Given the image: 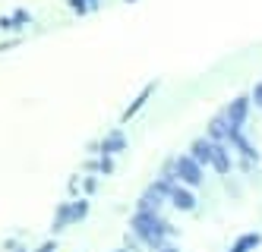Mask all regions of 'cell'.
<instances>
[{"mask_svg":"<svg viewBox=\"0 0 262 252\" xmlns=\"http://www.w3.org/2000/svg\"><path fill=\"white\" fill-rule=\"evenodd\" d=\"M133 234L152 249H161L164 246V237H174L177 230L167 224L158 211H136L133 215Z\"/></svg>","mask_w":262,"mask_h":252,"instance_id":"obj_1","label":"cell"},{"mask_svg":"<svg viewBox=\"0 0 262 252\" xmlns=\"http://www.w3.org/2000/svg\"><path fill=\"white\" fill-rule=\"evenodd\" d=\"M174 177L180 186H199L202 183V164H196L190 154H180L174 161Z\"/></svg>","mask_w":262,"mask_h":252,"instance_id":"obj_2","label":"cell"},{"mask_svg":"<svg viewBox=\"0 0 262 252\" xmlns=\"http://www.w3.org/2000/svg\"><path fill=\"white\" fill-rule=\"evenodd\" d=\"M224 117H228V123L231 126H237V129H243V123H247V113H250V98L247 95H237V98L221 110Z\"/></svg>","mask_w":262,"mask_h":252,"instance_id":"obj_3","label":"cell"},{"mask_svg":"<svg viewBox=\"0 0 262 252\" xmlns=\"http://www.w3.org/2000/svg\"><path fill=\"white\" fill-rule=\"evenodd\" d=\"M167 202H171L177 211H193V208H196V196H193L186 186H180V183L171 186V192H167Z\"/></svg>","mask_w":262,"mask_h":252,"instance_id":"obj_4","label":"cell"},{"mask_svg":"<svg viewBox=\"0 0 262 252\" xmlns=\"http://www.w3.org/2000/svg\"><path fill=\"white\" fill-rule=\"evenodd\" d=\"M209 164H212V170L218 173V177H228V173H231V154H228V148H224L221 142H212Z\"/></svg>","mask_w":262,"mask_h":252,"instance_id":"obj_5","label":"cell"},{"mask_svg":"<svg viewBox=\"0 0 262 252\" xmlns=\"http://www.w3.org/2000/svg\"><path fill=\"white\" fill-rule=\"evenodd\" d=\"M155 88H158V82H148V85L142 88V95H139V98H136L133 104H129L126 110H123V117H120V120H123V123H129V120H133L136 113H139V110L145 107V101H148V98H152V95H155Z\"/></svg>","mask_w":262,"mask_h":252,"instance_id":"obj_6","label":"cell"},{"mask_svg":"<svg viewBox=\"0 0 262 252\" xmlns=\"http://www.w3.org/2000/svg\"><path fill=\"white\" fill-rule=\"evenodd\" d=\"M209 139H212V142H221V145L231 139V123H228V117H224V113H218V117L209 123Z\"/></svg>","mask_w":262,"mask_h":252,"instance_id":"obj_7","label":"cell"},{"mask_svg":"<svg viewBox=\"0 0 262 252\" xmlns=\"http://www.w3.org/2000/svg\"><path fill=\"white\" fill-rule=\"evenodd\" d=\"M209 154H212V139H209V135H202V139H196L190 145V158L196 164H209Z\"/></svg>","mask_w":262,"mask_h":252,"instance_id":"obj_8","label":"cell"},{"mask_svg":"<svg viewBox=\"0 0 262 252\" xmlns=\"http://www.w3.org/2000/svg\"><path fill=\"white\" fill-rule=\"evenodd\" d=\"M123 148H126V139H123L120 129H114V132H111L107 139L101 142V154H107V158H111V154H117V151H123Z\"/></svg>","mask_w":262,"mask_h":252,"instance_id":"obj_9","label":"cell"},{"mask_svg":"<svg viewBox=\"0 0 262 252\" xmlns=\"http://www.w3.org/2000/svg\"><path fill=\"white\" fill-rule=\"evenodd\" d=\"M67 224H73V202H63V205L57 208V218H54L51 230H63Z\"/></svg>","mask_w":262,"mask_h":252,"instance_id":"obj_10","label":"cell"},{"mask_svg":"<svg viewBox=\"0 0 262 252\" xmlns=\"http://www.w3.org/2000/svg\"><path fill=\"white\" fill-rule=\"evenodd\" d=\"M259 240H262L259 234H243V237H240V240L228 249V252H253V249L259 246Z\"/></svg>","mask_w":262,"mask_h":252,"instance_id":"obj_11","label":"cell"},{"mask_svg":"<svg viewBox=\"0 0 262 252\" xmlns=\"http://www.w3.org/2000/svg\"><path fill=\"white\" fill-rule=\"evenodd\" d=\"M85 215H89V202H85V199L73 202V224H76V221H82Z\"/></svg>","mask_w":262,"mask_h":252,"instance_id":"obj_12","label":"cell"},{"mask_svg":"<svg viewBox=\"0 0 262 252\" xmlns=\"http://www.w3.org/2000/svg\"><path fill=\"white\" fill-rule=\"evenodd\" d=\"M250 101L262 107V82H256V88H253V98H250Z\"/></svg>","mask_w":262,"mask_h":252,"instance_id":"obj_13","label":"cell"},{"mask_svg":"<svg viewBox=\"0 0 262 252\" xmlns=\"http://www.w3.org/2000/svg\"><path fill=\"white\" fill-rule=\"evenodd\" d=\"M111 170H114V161H111L107 154H104V161H101V173H111Z\"/></svg>","mask_w":262,"mask_h":252,"instance_id":"obj_14","label":"cell"},{"mask_svg":"<svg viewBox=\"0 0 262 252\" xmlns=\"http://www.w3.org/2000/svg\"><path fill=\"white\" fill-rule=\"evenodd\" d=\"M54 249H57L54 243H45V246H38V252H54Z\"/></svg>","mask_w":262,"mask_h":252,"instance_id":"obj_15","label":"cell"},{"mask_svg":"<svg viewBox=\"0 0 262 252\" xmlns=\"http://www.w3.org/2000/svg\"><path fill=\"white\" fill-rule=\"evenodd\" d=\"M155 252H180V249H174V246H161V249H155Z\"/></svg>","mask_w":262,"mask_h":252,"instance_id":"obj_16","label":"cell"},{"mask_svg":"<svg viewBox=\"0 0 262 252\" xmlns=\"http://www.w3.org/2000/svg\"><path fill=\"white\" fill-rule=\"evenodd\" d=\"M126 4H136V0H126Z\"/></svg>","mask_w":262,"mask_h":252,"instance_id":"obj_17","label":"cell"},{"mask_svg":"<svg viewBox=\"0 0 262 252\" xmlns=\"http://www.w3.org/2000/svg\"><path fill=\"white\" fill-rule=\"evenodd\" d=\"M117 252H126V249H117Z\"/></svg>","mask_w":262,"mask_h":252,"instance_id":"obj_18","label":"cell"},{"mask_svg":"<svg viewBox=\"0 0 262 252\" xmlns=\"http://www.w3.org/2000/svg\"><path fill=\"white\" fill-rule=\"evenodd\" d=\"M19 252H26V249H19Z\"/></svg>","mask_w":262,"mask_h":252,"instance_id":"obj_19","label":"cell"},{"mask_svg":"<svg viewBox=\"0 0 262 252\" xmlns=\"http://www.w3.org/2000/svg\"><path fill=\"white\" fill-rule=\"evenodd\" d=\"M92 4H95V0H92Z\"/></svg>","mask_w":262,"mask_h":252,"instance_id":"obj_20","label":"cell"},{"mask_svg":"<svg viewBox=\"0 0 262 252\" xmlns=\"http://www.w3.org/2000/svg\"><path fill=\"white\" fill-rule=\"evenodd\" d=\"M0 51H4V48H0Z\"/></svg>","mask_w":262,"mask_h":252,"instance_id":"obj_21","label":"cell"}]
</instances>
